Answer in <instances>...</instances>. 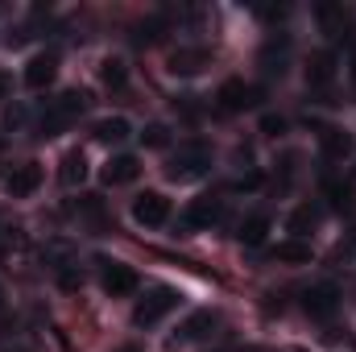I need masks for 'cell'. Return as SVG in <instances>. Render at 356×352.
I'll return each instance as SVG.
<instances>
[{
	"instance_id": "cell-1",
	"label": "cell",
	"mask_w": 356,
	"mask_h": 352,
	"mask_svg": "<svg viewBox=\"0 0 356 352\" xmlns=\"http://www.w3.org/2000/svg\"><path fill=\"white\" fill-rule=\"evenodd\" d=\"M83 108H88V95H83L79 88L63 91L58 99L46 104V112H42V133H38V137H58L63 129H71V125L83 116Z\"/></svg>"
},
{
	"instance_id": "cell-2",
	"label": "cell",
	"mask_w": 356,
	"mask_h": 352,
	"mask_svg": "<svg viewBox=\"0 0 356 352\" xmlns=\"http://www.w3.org/2000/svg\"><path fill=\"white\" fill-rule=\"evenodd\" d=\"M207 166H211V150L199 145V141H191V145H182L175 158L166 162V175L175 178V182H191V178L207 175Z\"/></svg>"
},
{
	"instance_id": "cell-3",
	"label": "cell",
	"mask_w": 356,
	"mask_h": 352,
	"mask_svg": "<svg viewBox=\"0 0 356 352\" xmlns=\"http://www.w3.org/2000/svg\"><path fill=\"white\" fill-rule=\"evenodd\" d=\"M175 307H178V290H170V286H154V290L137 303L133 323H137V328H154V323H162Z\"/></svg>"
},
{
	"instance_id": "cell-4",
	"label": "cell",
	"mask_w": 356,
	"mask_h": 352,
	"mask_svg": "<svg viewBox=\"0 0 356 352\" xmlns=\"http://www.w3.org/2000/svg\"><path fill=\"white\" fill-rule=\"evenodd\" d=\"M133 220L145 224V228L166 224V220H170V199H166L162 191H145V195H137V199H133Z\"/></svg>"
},
{
	"instance_id": "cell-5",
	"label": "cell",
	"mask_w": 356,
	"mask_h": 352,
	"mask_svg": "<svg viewBox=\"0 0 356 352\" xmlns=\"http://www.w3.org/2000/svg\"><path fill=\"white\" fill-rule=\"evenodd\" d=\"M302 307H307L311 319H332L336 307H340V286H336V282H319V286H311L307 298H302Z\"/></svg>"
},
{
	"instance_id": "cell-6",
	"label": "cell",
	"mask_w": 356,
	"mask_h": 352,
	"mask_svg": "<svg viewBox=\"0 0 356 352\" xmlns=\"http://www.w3.org/2000/svg\"><path fill=\"white\" fill-rule=\"evenodd\" d=\"M220 216H224V203H220L216 195H199V199H191V207L182 211V224H186V228H211V224H220Z\"/></svg>"
},
{
	"instance_id": "cell-7",
	"label": "cell",
	"mask_w": 356,
	"mask_h": 352,
	"mask_svg": "<svg viewBox=\"0 0 356 352\" xmlns=\"http://www.w3.org/2000/svg\"><path fill=\"white\" fill-rule=\"evenodd\" d=\"M54 79H58V58L54 54H33L25 63V88L29 91H46Z\"/></svg>"
},
{
	"instance_id": "cell-8",
	"label": "cell",
	"mask_w": 356,
	"mask_h": 352,
	"mask_svg": "<svg viewBox=\"0 0 356 352\" xmlns=\"http://www.w3.org/2000/svg\"><path fill=\"white\" fill-rule=\"evenodd\" d=\"M216 99H220V108H224V112H245V108H253V104H257V91L249 88L245 79H228V83H220Z\"/></svg>"
},
{
	"instance_id": "cell-9",
	"label": "cell",
	"mask_w": 356,
	"mask_h": 352,
	"mask_svg": "<svg viewBox=\"0 0 356 352\" xmlns=\"http://www.w3.org/2000/svg\"><path fill=\"white\" fill-rule=\"evenodd\" d=\"M0 352H38V336L17 319H0Z\"/></svg>"
},
{
	"instance_id": "cell-10",
	"label": "cell",
	"mask_w": 356,
	"mask_h": 352,
	"mask_svg": "<svg viewBox=\"0 0 356 352\" xmlns=\"http://www.w3.org/2000/svg\"><path fill=\"white\" fill-rule=\"evenodd\" d=\"M99 282H104V290H108L112 298H124V294H133V290H137V273H133L129 265H120V262H104Z\"/></svg>"
},
{
	"instance_id": "cell-11",
	"label": "cell",
	"mask_w": 356,
	"mask_h": 352,
	"mask_svg": "<svg viewBox=\"0 0 356 352\" xmlns=\"http://www.w3.org/2000/svg\"><path fill=\"white\" fill-rule=\"evenodd\" d=\"M38 186H42V166H38V162H25V166H17L13 175L4 178V191H8L13 199H29Z\"/></svg>"
},
{
	"instance_id": "cell-12",
	"label": "cell",
	"mask_w": 356,
	"mask_h": 352,
	"mask_svg": "<svg viewBox=\"0 0 356 352\" xmlns=\"http://www.w3.org/2000/svg\"><path fill=\"white\" fill-rule=\"evenodd\" d=\"M137 175H141V162H137L133 154H120V158H108V162H104V170H99V178H104L108 186H120V182H133Z\"/></svg>"
},
{
	"instance_id": "cell-13",
	"label": "cell",
	"mask_w": 356,
	"mask_h": 352,
	"mask_svg": "<svg viewBox=\"0 0 356 352\" xmlns=\"http://www.w3.org/2000/svg\"><path fill=\"white\" fill-rule=\"evenodd\" d=\"M211 332H216V315H211V311H195V315L175 332V344H195V340H203V336H211Z\"/></svg>"
},
{
	"instance_id": "cell-14",
	"label": "cell",
	"mask_w": 356,
	"mask_h": 352,
	"mask_svg": "<svg viewBox=\"0 0 356 352\" xmlns=\"http://www.w3.org/2000/svg\"><path fill=\"white\" fill-rule=\"evenodd\" d=\"M319 150H323L327 162H344V158L353 154V137H348L344 129H323V133H319Z\"/></svg>"
},
{
	"instance_id": "cell-15",
	"label": "cell",
	"mask_w": 356,
	"mask_h": 352,
	"mask_svg": "<svg viewBox=\"0 0 356 352\" xmlns=\"http://www.w3.org/2000/svg\"><path fill=\"white\" fill-rule=\"evenodd\" d=\"M332 79H336V58H332L327 50L311 54V58H307V83H311V88H327Z\"/></svg>"
},
{
	"instance_id": "cell-16",
	"label": "cell",
	"mask_w": 356,
	"mask_h": 352,
	"mask_svg": "<svg viewBox=\"0 0 356 352\" xmlns=\"http://www.w3.org/2000/svg\"><path fill=\"white\" fill-rule=\"evenodd\" d=\"M88 178V158H83V150H71L63 162H58V182L63 186H79Z\"/></svg>"
},
{
	"instance_id": "cell-17",
	"label": "cell",
	"mask_w": 356,
	"mask_h": 352,
	"mask_svg": "<svg viewBox=\"0 0 356 352\" xmlns=\"http://www.w3.org/2000/svg\"><path fill=\"white\" fill-rule=\"evenodd\" d=\"M91 137H95V141H104V145H116V141H124V137H129V120H124V116H104V120H95Z\"/></svg>"
},
{
	"instance_id": "cell-18",
	"label": "cell",
	"mask_w": 356,
	"mask_h": 352,
	"mask_svg": "<svg viewBox=\"0 0 356 352\" xmlns=\"http://www.w3.org/2000/svg\"><path fill=\"white\" fill-rule=\"evenodd\" d=\"M273 262H286V265H307L311 262V245L307 241H277L273 245Z\"/></svg>"
},
{
	"instance_id": "cell-19",
	"label": "cell",
	"mask_w": 356,
	"mask_h": 352,
	"mask_svg": "<svg viewBox=\"0 0 356 352\" xmlns=\"http://www.w3.org/2000/svg\"><path fill=\"white\" fill-rule=\"evenodd\" d=\"M315 224H319V207H315V203H302V207L290 211V232H294V241H302L307 232H315Z\"/></svg>"
},
{
	"instance_id": "cell-20",
	"label": "cell",
	"mask_w": 356,
	"mask_h": 352,
	"mask_svg": "<svg viewBox=\"0 0 356 352\" xmlns=\"http://www.w3.org/2000/svg\"><path fill=\"white\" fill-rule=\"evenodd\" d=\"M203 63H207V50H175L170 54L175 75H195V71H203Z\"/></svg>"
},
{
	"instance_id": "cell-21",
	"label": "cell",
	"mask_w": 356,
	"mask_h": 352,
	"mask_svg": "<svg viewBox=\"0 0 356 352\" xmlns=\"http://www.w3.org/2000/svg\"><path fill=\"white\" fill-rule=\"evenodd\" d=\"M266 237H269V216L266 211H257V216H249V220L241 224V241H245V245H261Z\"/></svg>"
},
{
	"instance_id": "cell-22",
	"label": "cell",
	"mask_w": 356,
	"mask_h": 352,
	"mask_svg": "<svg viewBox=\"0 0 356 352\" xmlns=\"http://www.w3.org/2000/svg\"><path fill=\"white\" fill-rule=\"evenodd\" d=\"M261 67H266V75H282L286 71V38H282V46L269 42L266 50H261Z\"/></svg>"
},
{
	"instance_id": "cell-23",
	"label": "cell",
	"mask_w": 356,
	"mask_h": 352,
	"mask_svg": "<svg viewBox=\"0 0 356 352\" xmlns=\"http://www.w3.org/2000/svg\"><path fill=\"white\" fill-rule=\"evenodd\" d=\"M319 21H323V29H327L332 38H340V33H344V25H348L344 8H336V4H319Z\"/></svg>"
},
{
	"instance_id": "cell-24",
	"label": "cell",
	"mask_w": 356,
	"mask_h": 352,
	"mask_svg": "<svg viewBox=\"0 0 356 352\" xmlns=\"http://www.w3.org/2000/svg\"><path fill=\"white\" fill-rule=\"evenodd\" d=\"M162 29H166V21H162V17H149V21H141V25H137L133 42H137V46H149V42H158V38H162Z\"/></svg>"
},
{
	"instance_id": "cell-25",
	"label": "cell",
	"mask_w": 356,
	"mask_h": 352,
	"mask_svg": "<svg viewBox=\"0 0 356 352\" xmlns=\"http://www.w3.org/2000/svg\"><path fill=\"white\" fill-rule=\"evenodd\" d=\"M99 79H104L108 88H124L129 71H124V63H120V58H104V67H99Z\"/></svg>"
},
{
	"instance_id": "cell-26",
	"label": "cell",
	"mask_w": 356,
	"mask_h": 352,
	"mask_svg": "<svg viewBox=\"0 0 356 352\" xmlns=\"http://www.w3.org/2000/svg\"><path fill=\"white\" fill-rule=\"evenodd\" d=\"M141 141H145V150H162V145L170 141V129H166V125H149V129L141 133Z\"/></svg>"
},
{
	"instance_id": "cell-27",
	"label": "cell",
	"mask_w": 356,
	"mask_h": 352,
	"mask_svg": "<svg viewBox=\"0 0 356 352\" xmlns=\"http://www.w3.org/2000/svg\"><path fill=\"white\" fill-rule=\"evenodd\" d=\"M63 273H58V282H63V290H75V286H83V269H75V265H58Z\"/></svg>"
},
{
	"instance_id": "cell-28",
	"label": "cell",
	"mask_w": 356,
	"mask_h": 352,
	"mask_svg": "<svg viewBox=\"0 0 356 352\" xmlns=\"http://www.w3.org/2000/svg\"><path fill=\"white\" fill-rule=\"evenodd\" d=\"M327 195H332V203H336V207H348V203H353V191H348V186H340V182H332V186H327Z\"/></svg>"
},
{
	"instance_id": "cell-29",
	"label": "cell",
	"mask_w": 356,
	"mask_h": 352,
	"mask_svg": "<svg viewBox=\"0 0 356 352\" xmlns=\"http://www.w3.org/2000/svg\"><path fill=\"white\" fill-rule=\"evenodd\" d=\"M282 129H286V120H282V116H261V133H269V137H277Z\"/></svg>"
},
{
	"instance_id": "cell-30",
	"label": "cell",
	"mask_w": 356,
	"mask_h": 352,
	"mask_svg": "<svg viewBox=\"0 0 356 352\" xmlns=\"http://www.w3.org/2000/svg\"><path fill=\"white\" fill-rule=\"evenodd\" d=\"M232 186H236V191H253V186H261V175H245V178H236Z\"/></svg>"
},
{
	"instance_id": "cell-31",
	"label": "cell",
	"mask_w": 356,
	"mask_h": 352,
	"mask_svg": "<svg viewBox=\"0 0 356 352\" xmlns=\"http://www.w3.org/2000/svg\"><path fill=\"white\" fill-rule=\"evenodd\" d=\"M8 91H13V79H8V75L0 71V99H8Z\"/></svg>"
},
{
	"instance_id": "cell-32",
	"label": "cell",
	"mask_w": 356,
	"mask_h": 352,
	"mask_svg": "<svg viewBox=\"0 0 356 352\" xmlns=\"http://www.w3.org/2000/svg\"><path fill=\"white\" fill-rule=\"evenodd\" d=\"M348 75H353V91H356V58H353V67H348Z\"/></svg>"
},
{
	"instance_id": "cell-33",
	"label": "cell",
	"mask_w": 356,
	"mask_h": 352,
	"mask_svg": "<svg viewBox=\"0 0 356 352\" xmlns=\"http://www.w3.org/2000/svg\"><path fill=\"white\" fill-rule=\"evenodd\" d=\"M0 311H4V286H0Z\"/></svg>"
},
{
	"instance_id": "cell-34",
	"label": "cell",
	"mask_w": 356,
	"mask_h": 352,
	"mask_svg": "<svg viewBox=\"0 0 356 352\" xmlns=\"http://www.w3.org/2000/svg\"><path fill=\"white\" fill-rule=\"evenodd\" d=\"M120 352H137V349H120Z\"/></svg>"
}]
</instances>
